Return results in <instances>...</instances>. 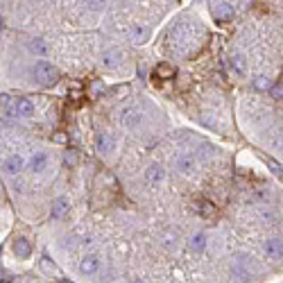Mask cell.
<instances>
[{"instance_id":"6da1fadb","label":"cell","mask_w":283,"mask_h":283,"mask_svg":"<svg viewBox=\"0 0 283 283\" xmlns=\"http://www.w3.org/2000/svg\"><path fill=\"white\" fill-rule=\"evenodd\" d=\"M32 77L37 84L41 86H54L59 82V68L52 64V61H48V59H39V61H34L32 66Z\"/></svg>"},{"instance_id":"7a4b0ae2","label":"cell","mask_w":283,"mask_h":283,"mask_svg":"<svg viewBox=\"0 0 283 283\" xmlns=\"http://www.w3.org/2000/svg\"><path fill=\"white\" fill-rule=\"evenodd\" d=\"M118 123H120L123 129H129V132L139 129L141 125H143V111H141V107H136V104H125V107L118 111Z\"/></svg>"},{"instance_id":"3957f363","label":"cell","mask_w":283,"mask_h":283,"mask_svg":"<svg viewBox=\"0 0 283 283\" xmlns=\"http://www.w3.org/2000/svg\"><path fill=\"white\" fill-rule=\"evenodd\" d=\"M150 37H152V27L143 21L132 23L129 30H127V39H129V43H134V46H145V43L150 41Z\"/></svg>"},{"instance_id":"277c9868","label":"cell","mask_w":283,"mask_h":283,"mask_svg":"<svg viewBox=\"0 0 283 283\" xmlns=\"http://www.w3.org/2000/svg\"><path fill=\"white\" fill-rule=\"evenodd\" d=\"M227 66H229L231 75L238 77V80H245L247 73H249V64H247L245 54H242L240 50H234V52L229 54V59H227Z\"/></svg>"},{"instance_id":"5b68a950","label":"cell","mask_w":283,"mask_h":283,"mask_svg":"<svg viewBox=\"0 0 283 283\" xmlns=\"http://www.w3.org/2000/svg\"><path fill=\"white\" fill-rule=\"evenodd\" d=\"M80 274L82 277H97L102 270V258L97 254H84L80 258Z\"/></svg>"},{"instance_id":"8992f818","label":"cell","mask_w":283,"mask_h":283,"mask_svg":"<svg viewBox=\"0 0 283 283\" xmlns=\"http://www.w3.org/2000/svg\"><path fill=\"white\" fill-rule=\"evenodd\" d=\"M116 147H118V143H116L111 132H97L95 134V150L100 152L102 156H111L113 152H116Z\"/></svg>"},{"instance_id":"52a82bcc","label":"cell","mask_w":283,"mask_h":283,"mask_svg":"<svg viewBox=\"0 0 283 283\" xmlns=\"http://www.w3.org/2000/svg\"><path fill=\"white\" fill-rule=\"evenodd\" d=\"M197 168H199V163H197V156L195 154H179L175 159V170L179 172V175L190 177L197 172Z\"/></svg>"},{"instance_id":"ba28073f","label":"cell","mask_w":283,"mask_h":283,"mask_svg":"<svg viewBox=\"0 0 283 283\" xmlns=\"http://www.w3.org/2000/svg\"><path fill=\"white\" fill-rule=\"evenodd\" d=\"M208 9H211V16H213L215 23H227V21H231L236 14L231 2H211Z\"/></svg>"},{"instance_id":"9c48e42d","label":"cell","mask_w":283,"mask_h":283,"mask_svg":"<svg viewBox=\"0 0 283 283\" xmlns=\"http://www.w3.org/2000/svg\"><path fill=\"white\" fill-rule=\"evenodd\" d=\"M145 182H147L150 188H161L166 184V168L161 166V163L147 166V170H145Z\"/></svg>"},{"instance_id":"30bf717a","label":"cell","mask_w":283,"mask_h":283,"mask_svg":"<svg viewBox=\"0 0 283 283\" xmlns=\"http://www.w3.org/2000/svg\"><path fill=\"white\" fill-rule=\"evenodd\" d=\"M50 166V156L48 152H34L30 159H27V170L32 172V175H43V172L48 170Z\"/></svg>"},{"instance_id":"8fae6325","label":"cell","mask_w":283,"mask_h":283,"mask_svg":"<svg viewBox=\"0 0 283 283\" xmlns=\"http://www.w3.org/2000/svg\"><path fill=\"white\" fill-rule=\"evenodd\" d=\"M263 256L267 261H283V240L281 238H267L263 242Z\"/></svg>"},{"instance_id":"7c38bea8","label":"cell","mask_w":283,"mask_h":283,"mask_svg":"<svg viewBox=\"0 0 283 283\" xmlns=\"http://www.w3.org/2000/svg\"><path fill=\"white\" fill-rule=\"evenodd\" d=\"M100 61H102V66H104V68H109V70L118 68V66H120V64L125 61L123 50L116 48V46H111V48H104V52H102Z\"/></svg>"},{"instance_id":"4fadbf2b","label":"cell","mask_w":283,"mask_h":283,"mask_svg":"<svg viewBox=\"0 0 283 283\" xmlns=\"http://www.w3.org/2000/svg\"><path fill=\"white\" fill-rule=\"evenodd\" d=\"M25 166H27V161H25V156H23L21 152H18V154L7 156V159L2 161V170H5V175H9V177H16L18 172L25 170Z\"/></svg>"},{"instance_id":"5bb4252c","label":"cell","mask_w":283,"mask_h":283,"mask_svg":"<svg viewBox=\"0 0 283 283\" xmlns=\"http://www.w3.org/2000/svg\"><path fill=\"white\" fill-rule=\"evenodd\" d=\"M11 116L16 118H32L34 116V104L30 97H16L11 102Z\"/></svg>"},{"instance_id":"9a60e30c","label":"cell","mask_w":283,"mask_h":283,"mask_svg":"<svg viewBox=\"0 0 283 283\" xmlns=\"http://www.w3.org/2000/svg\"><path fill=\"white\" fill-rule=\"evenodd\" d=\"M25 46H27V50H30L34 57L48 59V54H50V43L46 41V39H41V37H30Z\"/></svg>"},{"instance_id":"2e32d148","label":"cell","mask_w":283,"mask_h":283,"mask_svg":"<svg viewBox=\"0 0 283 283\" xmlns=\"http://www.w3.org/2000/svg\"><path fill=\"white\" fill-rule=\"evenodd\" d=\"M70 211V199L66 197V195H61V197H57L52 202V218H64L66 213Z\"/></svg>"},{"instance_id":"e0dca14e","label":"cell","mask_w":283,"mask_h":283,"mask_svg":"<svg viewBox=\"0 0 283 283\" xmlns=\"http://www.w3.org/2000/svg\"><path fill=\"white\" fill-rule=\"evenodd\" d=\"M206 245H208L206 231H197V234H192V238H190V249H192V251L202 254V251L206 249Z\"/></svg>"},{"instance_id":"ac0fdd59","label":"cell","mask_w":283,"mask_h":283,"mask_svg":"<svg viewBox=\"0 0 283 283\" xmlns=\"http://www.w3.org/2000/svg\"><path fill=\"white\" fill-rule=\"evenodd\" d=\"M14 254H16L21 261H25V258H30V254H32V245H30L25 238H18V240L14 242Z\"/></svg>"},{"instance_id":"d6986e66","label":"cell","mask_w":283,"mask_h":283,"mask_svg":"<svg viewBox=\"0 0 283 283\" xmlns=\"http://www.w3.org/2000/svg\"><path fill=\"white\" fill-rule=\"evenodd\" d=\"M195 208H197V213L202 215V218H213L215 211H218V206H215L213 202H208V199H199V202L195 204Z\"/></svg>"},{"instance_id":"ffe728a7","label":"cell","mask_w":283,"mask_h":283,"mask_svg":"<svg viewBox=\"0 0 283 283\" xmlns=\"http://www.w3.org/2000/svg\"><path fill=\"white\" fill-rule=\"evenodd\" d=\"M154 75L159 77V80H172V77L177 75V70H175V66L166 64V61H161V64L154 68Z\"/></svg>"},{"instance_id":"44dd1931","label":"cell","mask_w":283,"mask_h":283,"mask_svg":"<svg viewBox=\"0 0 283 283\" xmlns=\"http://www.w3.org/2000/svg\"><path fill=\"white\" fill-rule=\"evenodd\" d=\"M39 267H41L43 272L48 274V277H57V279H61V270H59L57 265H54L52 261H50L48 256H43L41 261H39Z\"/></svg>"},{"instance_id":"7402d4cb","label":"cell","mask_w":283,"mask_h":283,"mask_svg":"<svg viewBox=\"0 0 283 283\" xmlns=\"http://www.w3.org/2000/svg\"><path fill=\"white\" fill-rule=\"evenodd\" d=\"M258 218H261L263 222H265V225H272L277 215H274L272 206H258Z\"/></svg>"},{"instance_id":"603a6c76","label":"cell","mask_w":283,"mask_h":283,"mask_svg":"<svg viewBox=\"0 0 283 283\" xmlns=\"http://www.w3.org/2000/svg\"><path fill=\"white\" fill-rule=\"evenodd\" d=\"M254 86H256L258 91H270L272 89V80L267 75H256L254 77Z\"/></svg>"},{"instance_id":"cb8c5ba5","label":"cell","mask_w":283,"mask_h":283,"mask_svg":"<svg viewBox=\"0 0 283 283\" xmlns=\"http://www.w3.org/2000/svg\"><path fill=\"white\" fill-rule=\"evenodd\" d=\"M270 147H272L277 154H283V134H277V136L270 141Z\"/></svg>"},{"instance_id":"d4e9b609","label":"cell","mask_w":283,"mask_h":283,"mask_svg":"<svg viewBox=\"0 0 283 283\" xmlns=\"http://www.w3.org/2000/svg\"><path fill=\"white\" fill-rule=\"evenodd\" d=\"M75 163H77L75 152H66V166H75Z\"/></svg>"},{"instance_id":"484cf974","label":"cell","mask_w":283,"mask_h":283,"mask_svg":"<svg viewBox=\"0 0 283 283\" xmlns=\"http://www.w3.org/2000/svg\"><path fill=\"white\" fill-rule=\"evenodd\" d=\"M161 240H166V245L172 247L175 245V240H177V236L175 234H166V236H161Z\"/></svg>"},{"instance_id":"4316f807","label":"cell","mask_w":283,"mask_h":283,"mask_svg":"<svg viewBox=\"0 0 283 283\" xmlns=\"http://www.w3.org/2000/svg\"><path fill=\"white\" fill-rule=\"evenodd\" d=\"M270 93H272V95H277V97H283V86H274V84H272Z\"/></svg>"},{"instance_id":"83f0119b","label":"cell","mask_w":283,"mask_h":283,"mask_svg":"<svg viewBox=\"0 0 283 283\" xmlns=\"http://www.w3.org/2000/svg\"><path fill=\"white\" fill-rule=\"evenodd\" d=\"M54 141H57V143H66V141H68V139H66L64 134H59V136H54Z\"/></svg>"},{"instance_id":"f1b7e54d","label":"cell","mask_w":283,"mask_h":283,"mask_svg":"<svg viewBox=\"0 0 283 283\" xmlns=\"http://www.w3.org/2000/svg\"><path fill=\"white\" fill-rule=\"evenodd\" d=\"M127 283H145V279H141V277H134V279H129Z\"/></svg>"},{"instance_id":"f546056e","label":"cell","mask_w":283,"mask_h":283,"mask_svg":"<svg viewBox=\"0 0 283 283\" xmlns=\"http://www.w3.org/2000/svg\"><path fill=\"white\" fill-rule=\"evenodd\" d=\"M0 32H2V18H0Z\"/></svg>"}]
</instances>
